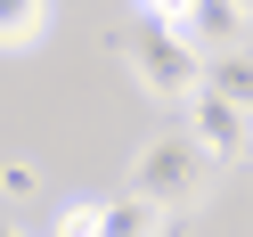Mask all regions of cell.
Masks as SVG:
<instances>
[{"label": "cell", "instance_id": "6da1fadb", "mask_svg": "<svg viewBox=\"0 0 253 237\" xmlns=\"http://www.w3.org/2000/svg\"><path fill=\"white\" fill-rule=\"evenodd\" d=\"M115 57L139 74V90H155V98H196L204 90V49L180 33V25H164V17H139V25H123L115 33Z\"/></svg>", "mask_w": 253, "mask_h": 237}, {"label": "cell", "instance_id": "7a4b0ae2", "mask_svg": "<svg viewBox=\"0 0 253 237\" xmlns=\"http://www.w3.org/2000/svg\"><path fill=\"white\" fill-rule=\"evenodd\" d=\"M204 180H212V155L188 139V123H180V131H155L147 147L131 155V188L155 196L164 213H188V204L204 196Z\"/></svg>", "mask_w": 253, "mask_h": 237}, {"label": "cell", "instance_id": "3957f363", "mask_svg": "<svg viewBox=\"0 0 253 237\" xmlns=\"http://www.w3.org/2000/svg\"><path fill=\"white\" fill-rule=\"evenodd\" d=\"M188 139H196L212 164H245V139H253V115L245 106H229L220 90H196L188 98Z\"/></svg>", "mask_w": 253, "mask_h": 237}, {"label": "cell", "instance_id": "277c9868", "mask_svg": "<svg viewBox=\"0 0 253 237\" xmlns=\"http://www.w3.org/2000/svg\"><path fill=\"white\" fill-rule=\"evenodd\" d=\"M245 8H237V0H188V17H180V33L188 41H196V49L204 57H212V49H237V41H245Z\"/></svg>", "mask_w": 253, "mask_h": 237}, {"label": "cell", "instance_id": "5b68a950", "mask_svg": "<svg viewBox=\"0 0 253 237\" xmlns=\"http://www.w3.org/2000/svg\"><path fill=\"white\" fill-rule=\"evenodd\" d=\"M164 221H171V213H164L155 196H139V188H123L115 204H98V237H155Z\"/></svg>", "mask_w": 253, "mask_h": 237}, {"label": "cell", "instance_id": "8992f818", "mask_svg": "<svg viewBox=\"0 0 253 237\" xmlns=\"http://www.w3.org/2000/svg\"><path fill=\"white\" fill-rule=\"evenodd\" d=\"M204 90H220L229 106L253 115V49H212L204 57Z\"/></svg>", "mask_w": 253, "mask_h": 237}, {"label": "cell", "instance_id": "52a82bcc", "mask_svg": "<svg viewBox=\"0 0 253 237\" xmlns=\"http://www.w3.org/2000/svg\"><path fill=\"white\" fill-rule=\"evenodd\" d=\"M49 33V0H0V49H33Z\"/></svg>", "mask_w": 253, "mask_h": 237}, {"label": "cell", "instance_id": "ba28073f", "mask_svg": "<svg viewBox=\"0 0 253 237\" xmlns=\"http://www.w3.org/2000/svg\"><path fill=\"white\" fill-rule=\"evenodd\" d=\"M41 196V172L33 164H8V172H0V204H33Z\"/></svg>", "mask_w": 253, "mask_h": 237}, {"label": "cell", "instance_id": "9c48e42d", "mask_svg": "<svg viewBox=\"0 0 253 237\" xmlns=\"http://www.w3.org/2000/svg\"><path fill=\"white\" fill-rule=\"evenodd\" d=\"M49 237H98V204H66Z\"/></svg>", "mask_w": 253, "mask_h": 237}, {"label": "cell", "instance_id": "30bf717a", "mask_svg": "<svg viewBox=\"0 0 253 237\" xmlns=\"http://www.w3.org/2000/svg\"><path fill=\"white\" fill-rule=\"evenodd\" d=\"M131 8H139V17H164V25H180V17H188V0H131Z\"/></svg>", "mask_w": 253, "mask_h": 237}, {"label": "cell", "instance_id": "8fae6325", "mask_svg": "<svg viewBox=\"0 0 253 237\" xmlns=\"http://www.w3.org/2000/svg\"><path fill=\"white\" fill-rule=\"evenodd\" d=\"M0 237H25V229H17V221H0Z\"/></svg>", "mask_w": 253, "mask_h": 237}, {"label": "cell", "instance_id": "7c38bea8", "mask_svg": "<svg viewBox=\"0 0 253 237\" xmlns=\"http://www.w3.org/2000/svg\"><path fill=\"white\" fill-rule=\"evenodd\" d=\"M237 8H245V17H253V0H237Z\"/></svg>", "mask_w": 253, "mask_h": 237}, {"label": "cell", "instance_id": "4fadbf2b", "mask_svg": "<svg viewBox=\"0 0 253 237\" xmlns=\"http://www.w3.org/2000/svg\"><path fill=\"white\" fill-rule=\"evenodd\" d=\"M245 164H253V139H245Z\"/></svg>", "mask_w": 253, "mask_h": 237}]
</instances>
